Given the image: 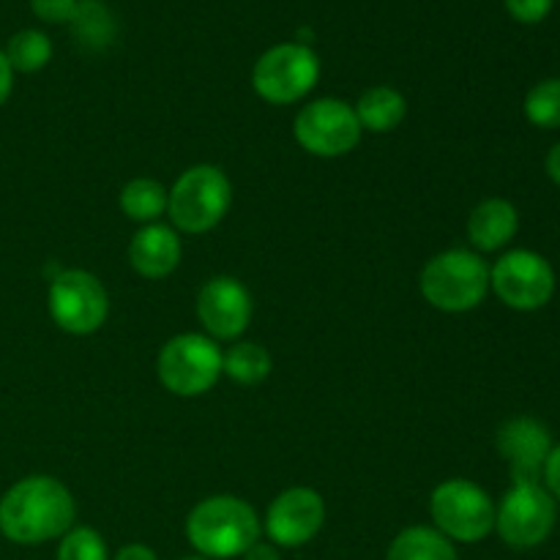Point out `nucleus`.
<instances>
[{"label": "nucleus", "instance_id": "nucleus-30", "mask_svg": "<svg viewBox=\"0 0 560 560\" xmlns=\"http://www.w3.org/2000/svg\"><path fill=\"white\" fill-rule=\"evenodd\" d=\"M244 560H282V556H279L277 545H262V541H255V545L244 552Z\"/></svg>", "mask_w": 560, "mask_h": 560}, {"label": "nucleus", "instance_id": "nucleus-4", "mask_svg": "<svg viewBox=\"0 0 560 560\" xmlns=\"http://www.w3.org/2000/svg\"><path fill=\"white\" fill-rule=\"evenodd\" d=\"M233 206V186L230 178L213 164L189 167L170 191L167 211L178 230L191 235L208 233L228 217Z\"/></svg>", "mask_w": 560, "mask_h": 560}, {"label": "nucleus", "instance_id": "nucleus-31", "mask_svg": "<svg viewBox=\"0 0 560 560\" xmlns=\"http://www.w3.org/2000/svg\"><path fill=\"white\" fill-rule=\"evenodd\" d=\"M547 175L560 186V142L547 153Z\"/></svg>", "mask_w": 560, "mask_h": 560}, {"label": "nucleus", "instance_id": "nucleus-25", "mask_svg": "<svg viewBox=\"0 0 560 560\" xmlns=\"http://www.w3.org/2000/svg\"><path fill=\"white\" fill-rule=\"evenodd\" d=\"M80 0H31L33 14L49 25H60V22L74 20V11Z\"/></svg>", "mask_w": 560, "mask_h": 560}, {"label": "nucleus", "instance_id": "nucleus-16", "mask_svg": "<svg viewBox=\"0 0 560 560\" xmlns=\"http://www.w3.org/2000/svg\"><path fill=\"white\" fill-rule=\"evenodd\" d=\"M517 208L503 197L479 202L468 219V238L479 252H498L517 235Z\"/></svg>", "mask_w": 560, "mask_h": 560}, {"label": "nucleus", "instance_id": "nucleus-19", "mask_svg": "<svg viewBox=\"0 0 560 560\" xmlns=\"http://www.w3.org/2000/svg\"><path fill=\"white\" fill-rule=\"evenodd\" d=\"M167 189L153 178H135L120 189V211L142 224H153L167 213Z\"/></svg>", "mask_w": 560, "mask_h": 560}, {"label": "nucleus", "instance_id": "nucleus-3", "mask_svg": "<svg viewBox=\"0 0 560 560\" xmlns=\"http://www.w3.org/2000/svg\"><path fill=\"white\" fill-rule=\"evenodd\" d=\"M490 290V266L476 252L448 249L432 257L421 271V295L435 310L459 315L485 301Z\"/></svg>", "mask_w": 560, "mask_h": 560}, {"label": "nucleus", "instance_id": "nucleus-23", "mask_svg": "<svg viewBox=\"0 0 560 560\" xmlns=\"http://www.w3.org/2000/svg\"><path fill=\"white\" fill-rule=\"evenodd\" d=\"M525 118L539 129H560V80H541L525 96Z\"/></svg>", "mask_w": 560, "mask_h": 560}, {"label": "nucleus", "instance_id": "nucleus-10", "mask_svg": "<svg viewBox=\"0 0 560 560\" xmlns=\"http://www.w3.org/2000/svg\"><path fill=\"white\" fill-rule=\"evenodd\" d=\"M361 124L355 109L342 98H317L295 115V142L306 153L320 159H337L353 151L361 140Z\"/></svg>", "mask_w": 560, "mask_h": 560}, {"label": "nucleus", "instance_id": "nucleus-20", "mask_svg": "<svg viewBox=\"0 0 560 560\" xmlns=\"http://www.w3.org/2000/svg\"><path fill=\"white\" fill-rule=\"evenodd\" d=\"M71 27H74L77 42L88 49H104L115 38V16L102 0H80Z\"/></svg>", "mask_w": 560, "mask_h": 560}, {"label": "nucleus", "instance_id": "nucleus-21", "mask_svg": "<svg viewBox=\"0 0 560 560\" xmlns=\"http://www.w3.org/2000/svg\"><path fill=\"white\" fill-rule=\"evenodd\" d=\"M268 372H271V355H268V350L262 345L241 342L235 348H230L228 353H222V375L241 383V386L262 383L268 377Z\"/></svg>", "mask_w": 560, "mask_h": 560}, {"label": "nucleus", "instance_id": "nucleus-8", "mask_svg": "<svg viewBox=\"0 0 560 560\" xmlns=\"http://www.w3.org/2000/svg\"><path fill=\"white\" fill-rule=\"evenodd\" d=\"M558 520L556 498L539 481H514L495 509V530L514 550H534L552 534Z\"/></svg>", "mask_w": 560, "mask_h": 560}, {"label": "nucleus", "instance_id": "nucleus-17", "mask_svg": "<svg viewBox=\"0 0 560 560\" xmlns=\"http://www.w3.org/2000/svg\"><path fill=\"white\" fill-rule=\"evenodd\" d=\"M355 118H359L361 129L372 131V135H386L394 131L408 115V102L397 88L375 85L366 93H361L359 104H355Z\"/></svg>", "mask_w": 560, "mask_h": 560}, {"label": "nucleus", "instance_id": "nucleus-22", "mask_svg": "<svg viewBox=\"0 0 560 560\" xmlns=\"http://www.w3.org/2000/svg\"><path fill=\"white\" fill-rule=\"evenodd\" d=\"M3 52L11 69L20 71V74H33V71H42L49 63L52 42H49L47 33L36 31V27H25V31L14 33L9 38Z\"/></svg>", "mask_w": 560, "mask_h": 560}, {"label": "nucleus", "instance_id": "nucleus-1", "mask_svg": "<svg viewBox=\"0 0 560 560\" xmlns=\"http://www.w3.org/2000/svg\"><path fill=\"white\" fill-rule=\"evenodd\" d=\"M71 492L52 476H27L0 498V534L22 547L60 539L74 528Z\"/></svg>", "mask_w": 560, "mask_h": 560}, {"label": "nucleus", "instance_id": "nucleus-26", "mask_svg": "<svg viewBox=\"0 0 560 560\" xmlns=\"http://www.w3.org/2000/svg\"><path fill=\"white\" fill-rule=\"evenodd\" d=\"M552 3L556 0H506V9L523 25H536V22H541L550 14Z\"/></svg>", "mask_w": 560, "mask_h": 560}, {"label": "nucleus", "instance_id": "nucleus-27", "mask_svg": "<svg viewBox=\"0 0 560 560\" xmlns=\"http://www.w3.org/2000/svg\"><path fill=\"white\" fill-rule=\"evenodd\" d=\"M541 476H545L547 492H550L552 498H558V501H560V446H552V452H550V457H547Z\"/></svg>", "mask_w": 560, "mask_h": 560}, {"label": "nucleus", "instance_id": "nucleus-11", "mask_svg": "<svg viewBox=\"0 0 560 560\" xmlns=\"http://www.w3.org/2000/svg\"><path fill=\"white\" fill-rule=\"evenodd\" d=\"M490 288L509 310L536 312L556 295V271L536 252L514 249L490 268Z\"/></svg>", "mask_w": 560, "mask_h": 560}, {"label": "nucleus", "instance_id": "nucleus-13", "mask_svg": "<svg viewBox=\"0 0 560 560\" xmlns=\"http://www.w3.org/2000/svg\"><path fill=\"white\" fill-rule=\"evenodd\" d=\"M197 317L217 339H238L252 320V295L238 279L217 277L197 295Z\"/></svg>", "mask_w": 560, "mask_h": 560}, {"label": "nucleus", "instance_id": "nucleus-5", "mask_svg": "<svg viewBox=\"0 0 560 560\" xmlns=\"http://www.w3.org/2000/svg\"><path fill=\"white\" fill-rule=\"evenodd\" d=\"M430 514L435 530L448 541L476 545L495 530V503L468 479H448L435 487L430 498Z\"/></svg>", "mask_w": 560, "mask_h": 560}, {"label": "nucleus", "instance_id": "nucleus-15", "mask_svg": "<svg viewBox=\"0 0 560 560\" xmlns=\"http://www.w3.org/2000/svg\"><path fill=\"white\" fill-rule=\"evenodd\" d=\"M129 262L140 277L164 279L178 268L180 262V241L175 230L167 224H145L137 230L129 244Z\"/></svg>", "mask_w": 560, "mask_h": 560}, {"label": "nucleus", "instance_id": "nucleus-14", "mask_svg": "<svg viewBox=\"0 0 560 560\" xmlns=\"http://www.w3.org/2000/svg\"><path fill=\"white\" fill-rule=\"evenodd\" d=\"M495 446L512 468L514 481H539L552 452V438L541 421L520 416L498 430Z\"/></svg>", "mask_w": 560, "mask_h": 560}, {"label": "nucleus", "instance_id": "nucleus-18", "mask_svg": "<svg viewBox=\"0 0 560 560\" xmlns=\"http://www.w3.org/2000/svg\"><path fill=\"white\" fill-rule=\"evenodd\" d=\"M386 560H459L454 541H448L441 530L413 525L405 528L388 547Z\"/></svg>", "mask_w": 560, "mask_h": 560}, {"label": "nucleus", "instance_id": "nucleus-32", "mask_svg": "<svg viewBox=\"0 0 560 560\" xmlns=\"http://www.w3.org/2000/svg\"><path fill=\"white\" fill-rule=\"evenodd\" d=\"M184 560H211V558H202V556H200V558H184Z\"/></svg>", "mask_w": 560, "mask_h": 560}, {"label": "nucleus", "instance_id": "nucleus-24", "mask_svg": "<svg viewBox=\"0 0 560 560\" xmlns=\"http://www.w3.org/2000/svg\"><path fill=\"white\" fill-rule=\"evenodd\" d=\"M58 560H109L107 541L93 528H71L69 534L60 536Z\"/></svg>", "mask_w": 560, "mask_h": 560}, {"label": "nucleus", "instance_id": "nucleus-9", "mask_svg": "<svg viewBox=\"0 0 560 560\" xmlns=\"http://www.w3.org/2000/svg\"><path fill=\"white\" fill-rule=\"evenodd\" d=\"M109 312V299L104 284L93 273L69 268L55 273L49 284V315L55 326L74 337H88L104 326Z\"/></svg>", "mask_w": 560, "mask_h": 560}, {"label": "nucleus", "instance_id": "nucleus-6", "mask_svg": "<svg viewBox=\"0 0 560 560\" xmlns=\"http://www.w3.org/2000/svg\"><path fill=\"white\" fill-rule=\"evenodd\" d=\"M159 381L175 397H200L222 377V350L202 334H178L162 348Z\"/></svg>", "mask_w": 560, "mask_h": 560}, {"label": "nucleus", "instance_id": "nucleus-12", "mask_svg": "<svg viewBox=\"0 0 560 560\" xmlns=\"http://www.w3.org/2000/svg\"><path fill=\"white\" fill-rule=\"evenodd\" d=\"M326 523V503L312 487H293L273 498L266 514V534L277 547H301L315 539Z\"/></svg>", "mask_w": 560, "mask_h": 560}, {"label": "nucleus", "instance_id": "nucleus-29", "mask_svg": "<svg viewBox=\"0 0 560 560\" xmlns=\"http://www.w3.org/2000/svg\"><path fill=\"white\" fill-rule=\"evenodd\" d=\"M113 560H159V558H156V552L151 550V547L126 545V547H120L118 556H115Z\"/></svg>", "mask_w": 560, "mask_h": 560}, {"label": "nucleus", "instance_id": "nucleus-7", "mask_svg": "<svg viewBox=\"0 0 560 560\" xmlns=\"http://www.w3.org/2000/svg\"><path fill=\"white\" fill-rule=\"evenodd\" d=\"M320 77V58L310 44L288 42L266 49L252 71L257 96L268 104H293L304 98Z\"/></svg>", "mask_w": 560, "mask_h": 560}, {"label": "nucleus", "instance_id": "nucleus-2", "mask_svg": "<svg viewBox=\"0 0 560 560\" xmlns=\"http://www.w3.org/2000/svg\"><path fill=\"white\" fill-rule=\"evenodd\" d=\"M186 539L202 558L228 560L244 556L255 541H260V520L241 498L213 495L189 512Z\"/></svg>", "mask_w": 560, "mask_h": 560}, {"label": "nucleus", "instance_id": "nucleus-28", "mask_svg": "<svg viewBox=\"0 0 560 560\" xmlns=\"http://www.w3.org/2000/svg\"><path fill=\"white\" fill-rule=\"evenodd\" d=\"M11 88H14V69H11L9 60H5V52L0 49V107L9 102Z\"/></svg>", "mask_w": 560, "mask_h": 560}]
</instances>
